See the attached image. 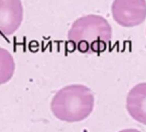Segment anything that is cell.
Returning <instances> with one entry per match:
<instances>
[{"label": "cell", "instance_id": "5", "mask_svg": "<svg viewBox=\"0 0 146 132\" xmlns=\"http://www.w3.org/2000/svg\"><path fill=\"white\" fill-rule=\"evenodd\" d=\"M126 108L135 120L146 125V83L131 89L127 96Z\"/></svg>", "mask_w": 146, "mask_h": 132}, {"label": "cell", "instance_id": "3", "mask_svg": "<svg viewBox=\"0 0 146 132\" xmlns=\"http://www.w3.org/2000/svg\"><path fill=\"white\" fill-rule=\"evenodd\" d=\"M113 19L123 27H134L146 18L145 0H114L112 5Z\"/></svg>", "mask_w": 146, "mask_h": 132}, {"label": "cell", "instance_id": "4", "mask_svg": "<svg viewBox=\"0 0 146 132\" xmlns=\"http://www.w3.org/2000/svg\"><path fill=\"white\" fill-rule=\"evenodd\" d=\"M23 17L21 0H0V36H8L20 27Z\"/></svg>", "mask_w": 146, "mask_h": 132}, {"label": "cell", "instance_id": "2", "mask_svg": "<svg viewBox=\"0 0 146 132\" xmlns=\"http://www.w3.org/2000/svg\"><path fill=\"white\" fill-rule=\"evenodd\" d=\"M92 91L84 85H70L60 89L52 98L51 110L59 120L77 123L87 118L94 108Z\"/></svg>", "mask_w": 146, "mask_h": 132}, {"label": "cell", "instance_id": "6", "mask_svg": "<svg viewBox=\"0 0 146 132\" xmlns=\"http://www.w3.org/2000/svg\"><path fill=\"white\" fill-rule=\"evenodd\" d=\"M15 61L11 53L0 47V85L7 83L15 72Z\"/></svg>", "mask_w": 146, "mask_h": 132}, {"label": "cell", "instance_id": "7", "mask_svg": "<svg viewBox=\"0 0 146 132\" xmlns=\"http://www.w3.org/2000/svg\"><path fill=\"white\" fill-rule=\"evenodd\" d=\"M119 132H140L137 129H124V130H121Z\"/></svg>", "mask_w": 146, "mask_h": 132}, {"label": "cell", "instance_id": "1", "mask_svg": "<svg viewBox=\"0 0 146 132\" xmlns=\"http://www.w3.org/2000/svg\"><path fill=\"white\" fill-rule=\"evenodd\" d=\"M112 38V28L101 16L88 15L72 24L68 40L84 54L101 53L106 50Z\"/></svg>", "mask_w": 146, "mask_h": 132}]
</instances>
